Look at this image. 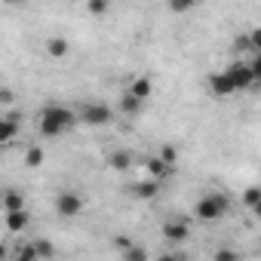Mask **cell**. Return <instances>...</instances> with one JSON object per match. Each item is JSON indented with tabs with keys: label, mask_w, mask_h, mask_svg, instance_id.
<instances>
[{
	"label": "cell",
	"mask_w": 261,
	"mask_h": 261,
	"mask_svg": "<svg viewBox=\"0 0 261 261\" xmlns=\"http://www.w3.org/2000/svg\"><path fill=\"white\" fill-rule=\"evenodd\" d=\"M34 252H37V258H53V246L49 243H34Z\"/></svg>",
	"instance_id": "obj_23"
},
{
	"label": "cell",
	"mask_w": 261,
	"mask_h": 261,
	"mask_svg": "<svg viewBox=\"0 0 261 261\" xmlns=\"http://www.w3.org/2000/svg\"><path fill=\"white\" fill-rule=\"evenodd\" d=\"M16 136H19V117L16 114L0 117V145H10Z\"/></svg>",
	"instance_id": "obj_7"
},
{
	"label": "cell",
	"mask_w": 261,
	"mask_h": 261,
	"mask_svg": "<svg viewBox=\"0 0 261 261\" xmlns=\"http://www.w3.org/2000/svg\"><path fill=\"white\" fill-rule=\"evenodd\" d=\"M123 258H126V261H145V258H148V252H145V249H139V246H136V249H129V246H126V255H123Z\"/></svg>",
	"instance_id": "obj_21"
},
{
	"label": "cell",
	"mask_w": 261,
	"mask_h": 261,
	"mask_svg": "<svg viewBox=\"0 0 261 261\" xmlns=\"http://www.w3.org/2000/svg\"><path fill=\"white\" fill-rule=\"evenodd\" d=\"M126 92H129V95H136V98H142V101H145V98H148V95L154 92V83H151L148 77H136L133 83H129V89H126Z\"/></svg>",
	"instance_id": "obj_12"
},
{
	"label": "cell",
	"mask_w": 261,
	"mask_h": 261,
	"mask_svg": "<svg viewBox=\"0 0 261 261\" xmlns=\"http://www.w3.org/2000/svg\"><path fill=\"white\" fill-rule=\"evenodd\" d=\"M197 4H200V0H169V10L178 13V16H185V13H191Z\"/></svg>",
	"instance_id": "obj_18"
},
{
	"label": "cell",
	"mask_w": 261,
	"mask_h": 261,
	"mask_svg": "<svg viewBox=\"0 0 261 261\" xmlns=\"http://www.w3.org/2000/svg\"><path fill=\"white\" fill-rule=\"evenodd\" d=\"M86 13L89 16H105L108 13V0H86Z\"/></svg>",
	"instance_id": "obj_19"
},
{
	"label": "cell",
	"mask_w": 261,
	"mask_h": 261,
	"mask_svg": "<svg viewBox=\"0 0 261 261\" xmlns=\"http://www.w3.org/2000/svg\"><path fill=\"white\" fill-rule=\"evenodd\" d=\"M13 101H16V95L7 86H0V105H13Z\"/></svg>",
	"instance_id": "obj_25"
},
{
	"label": "cell",
	"mask_w": 261,
	"mask_h": 261,
	"mask_svg": "<svg viewBox=\"0 0 261 261\" xmlns=\"http://www.w3.org/2000/svg\"><path fill=\"white\" fill-rule=\"evenodd\" d=\"M4 215H7L4 221H7V230H10V233H22V230L28 227V221H31L25 209H13V212H4Z\"/></svg>",
	"instance_id": "obj_10"
},
{
	"label": "cell",
	"mask_w": 261,
	"mask_h": 261,
	"mask_svg": "<svg viewBox=\"0 0 261 261\" xmlns=\"http://www.w3.org/2000/svg\"><path fill=\"white\" fill-rule=\"evenodd\" d=\"M43 157H46V154H43V148H37V145H34V148H28V151H25V166L37 169V166L43 163Z\"/></svg>",
	"instance_id": "obj_17"
},
{
	"label": "cell",
	"mask_w": 261,
	"mask_h": 261,
	"mask_svg": "<svg viewBox=\"0 0 261 261\" xmlns=\"http://www.w3.org/2000/svg\"><path fill=\"white\" fill-rule=\"evenodd\" d=\"M175 157H178V154H175V148H172V145L160 148V160H163V163H169V166H172V163H175Z\"/></svg>",
	"instance_id": "obj_22"
},
{
	"label": "cell",
	"mask_w": 261,
	"mask_h": 261,
	"mask_svg": "<svg viewBox=\"0 0 261 261\" xmlns=\"http://www.w3.org/2000/svg\"><path fill=\"white\" fill-rule=\"evenodd\" d=\"M145 166H148V172H151L157 181H163V178L169 175V163H163L160 157H151V160H145Z\"/></svg>",
	"instance_id": "obj_15"
},
{
	"label": "cell",
	"mask_w": 261,
	"mask_h": 261,
	"mask_svg": "<svg viewBox=\"0 0 261 261\" xmlns=\"http://www.w3.org/2000/svg\"><path fill=\"white\" fill-rule=\"evenodd\" d=\"M209 92L224 98V95H233V92H237V86H233V80H230V77H227V71H224V74H212V77H209Z\"/></svg>",
	"instance_id": "obj_6"
},
{
	"label": "cell",
	"mask_w": 261,
	"mask_h": 261,
	"mask_svg": "<svg viewBox=\"0 0 261 261\" xmlns=\"http://www.w3.org/2000/svg\"><path fill=\"white\" fill-rule=\"evenodd\" d=\"M233 258H237V255L227 252V249H224V252H215V261H233Z\"/></svg>",
	"instance_id": "obj_26"
},
{
	"label": "cell",
	"mask_w": 261,
	"mask_h": 261,
	"mask_svg": "<svg viewBox=\"0 0 261 261\" xmlns=\"http://www.w3.org/2000/svg\"><path fill=\"white\" fill-rule=\"evenodd\" d=\"M16 258H37V252H34V246H19Z\"/></svg>",
	"instance_id": "obj_24"
},
{
	"label": "cell",
	"mask_w": 261,
	"mask_h": 261,
	"mask_svg": "<svg viewBox=\"0 0 261 261\" xmlns=\"http://www.w3.org/2000/svg\"><path fill=\"white\" fill-rule=\"evenodd\" d=\"M111 117H114V111L108 105H83L80 108V120L89 126H105V123H111Z\"/></svg>",
	"instance_id": "obj_4"
},
{
	"label": "cell",
	"mask_w": 261,
	"mask_h": 261,
	"mask_svg": "<svg viewBox=\"0 0 261 261\" xmlns=\"http://www.w3.org/2000/svg\"><path fill=\"white\" fill-rule=\"evenodd\" d=\"M0 258H7V249H4V246H0Z\"/></svg>",
	"instance_id": "obj_28"
},
{
	"label": "cell",
	"mask_w": 261,
	"mask_h": 261,
	"mask_svg": "<svg viewBox=\"0 0 261 261\" xmlns=\"http://www.w3.org/2000/svg\"><path fill=\"white\" fill-rule=\"evenodd\" d=\"M56 212H59V215H65V218L80 215V212H83V197H80V194H74V191H62V194L56 197Z\"/></svg>",
	"instance_id": "obj_3"
},
{
	"label": "cell",
	"mask_w": 261,
	"mask_h": 261,
	"mask_svg": "<svg viewBox=\"0 0 261 261\" xmlns=\"http://www.w3.org/2000/svg\"><path fill=\"white\" fill-rule=\"evenodd\" d=\"M227 212V200L221 197V194H209V197H203L197 206H194V215L200 218V221H215V218H221Z\"/></svg>",
	"instance_id": "obj_2"
},
{
	"label": "cell",
	"mask_w": 261,
	"mask_h": 261,
	"mask_svg": "<svg viewBox=\"0 0 261 261\" xmlns=\"http://www.w3.org/2000/svg\"><path fill=\"white\" fill-rule=\"evenodd\" d=\"M120 111L123 114H129V117H139L142 114V98H136V95H123V101H120Z\"/></svg>",
	"instance_id": "obj_16"
},
{
	"label": "cell",
	"mask_w": 261,
	"mask_h": 261,
	"mask_svg": "<svg viewBox=\"0 0 261 261\" xmlns=\"http://www.w3.org/2000/svg\"><path fill=\"white\" fill-rule=\"evenodd\" d=\"M4 4H10V7H16V4H22V0H4Z\"/></svg>",
	"instance_id": "obj_27"
},
{
	"label": "cell",
	"mask_w": 261,
	"mask_h": 261,
	"mask_svg": "<svg viewBox=\"0 0 261 261\" xmlns=\"http://www.w3.org/2000/svg\"><path fill=\"white\" fill-rule=\"evenodd\" d=\"M227 77L233 80V86H237V92H240V89H249V86H252V83L258 80V77L252 74V68H249V62H246V65H243V62H237V65H230V68H227Z\"/></svg>",
	"instance_id": "obj_5"
},
{
	"label": "cell",
	"mask_w": 261,
	"mask_h": 261,
	"mask_svg": "<svg viewBox=\"0 0 261 261\" xmlns=\"http://www.w3.org/2000/svg\"><path fill=\"white\" fill-rule=\"evenodd\" d=\"M46 53H49L53 59H65V56L71 53V43H68L65 37H49V40H46Z\"/></svg>",
	"instance_id": "obj_13"
},
{
	"label": "cell",
	"mask_w": 261,
	"mask_h": 261,
	"mask_svg": "<svg viewBox=\"0 0 261 261\" xmlns=\"http://www.w3.org/2000/svg\"><path fill=\"white\" fill-rule=\"evenodd\" d=\"M188 233H191L188 221H166V224H163V237H166V240H172V243L188 240Z\"/></svg>",
	"instance_id": "obj_11"
},
{
	"label": "cell",
	"mask_w": 261,
	"mask_h": 261,
	"mask_svg": "<svg viewBox=\"0 0 261 261\" xmlns=\"http://www.w3.org/2000/svg\"><path fill=\"white\" fill-rule=\"evenodd\" d=\"M258 200H261V188H249V191L243 194V203H246L249 209H255V206H258Z\"/></svg>",
	"instance_id": "obj_20"
},
{
	"label": "cell",
	"mask_w": 261,
	"mask_h": 261,
	"mask_svg": "<svg viewBox=\"0 0 261 261\" xmlns=\"http://www.w3.org/2000/svg\"><path fill=\"white\" fill-rule=\"evenodd\" d=\"M0 206H4V212L25 209V194L16 191V188H4V194H0Z\"/></svg>",
	"instance_id": "obj_8"
},
{
	"label": "cell",
	"mask_w": 261,
	"mask_h": 261,
	"mask_svg": "<svg viewBox=\"0 0 261 261\" xmlns=\"http://www.w3.org/2000/svg\"><path fill=\"white\" fill-rule=\"evenodd\" d=\"M74 111L71 108H62V105H46L43 111H40V120H37V129H40V136L43 139H56V136H62L65 129H71L74 126Z\"/></svg>",
	"instance_id": "obj_1"
},
{
	"label": "cell",
	"mask_w": 261,
	"mask_h": 261,
	"mask_svg": "<svg viewBox=\"0 0 261 261\" xmlns=\"http://www.w3.org/2000/svg\"><path fill=\"white\" fill-rule=\"evenodd\" d=\"M157 194H160V181L157 178H145V181L133 185V197H139V200H154Z\"/></svg>",
	"instance_id": "obj_9"
},
{
	"label": "cell",
	"mask_w": 261,
	"mask_h": 261,
	"mask_svg": "<svg viewBox=\"0 0 261 261\" xmlns=\"http://www.w3.org/2000/svg\"><path fill=\"white\" fill-rule=\"evenodd\" d=\"M108 163H111V169L123 172V169H129V166H133V154H129V151H114V154L108 157Z\"/></svg>",
	"instance_id": "obj_14"
}]
</instances>
